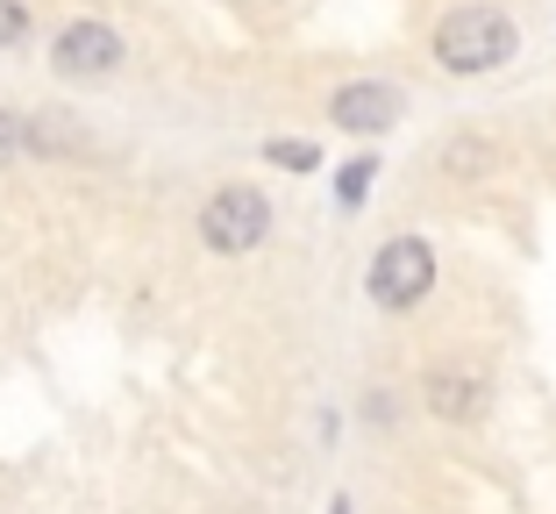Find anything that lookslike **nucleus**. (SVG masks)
<instances>
[{"label":"nucleus","mask_w":556,"mask_h":514,"mask_svg":"<svg viewBox=\"0 0 556 514\" xmlns=\"http://www.w3.org/2000/svg\"><path fill=\"white\" fill-rule=\"evenodd\" d=\"M264 229H271V200H264L257 186H222V193L200 208V236H207V250H222V258L257 250Z\"/></svg>","instance_id":"2"},{"label":"nucleus","mask_w":556,"mask_h":514,"mask_svg":"<svg viewBox=\"0 0 556 514\" xmlns=\"http://www.w3.org/2000/svg\"><path fill=\"white\" fill-rule=\"evenodd\" d=\"M428 400H435V415H478L485 386L464 379V372H435V379H428Z\"/></svg>","instance_id":"6"},{"label":"nucleus","mask_w":556,"mask_h":514,"mask_svg":"<svg viewBox=\"0 0 556 514\" xmlns=\"http://www.w3.org/2000/svg\"><path fill=\"white\" fill-rule=\"evenodd\" d=\"M328 115L343 122V129H357V136L364 129H393V122H400V93H393V86H343Z\"/></svg>","instance_id":"5"},{"label":"nucleus","mask_w":556,"mask_h":514,"mask_svg":"<svg viewBox=\"0 0 556 514\" xmlns=\"http://www.w3.org/2000/svg\"><path fill=\"white\" fill-rule=\"evenodd\" d=\"M29 36V8L22 0H0V43H22Z\"/></svg>","instance_id":"9"},{"label":"nucleus","mask_w":556,"mask_h":514,"mask_svg":"<svg viewBox=\"0 0 556 514\" xmlns=\"http://www.w3.org/2000/svg\"><path fill=\"white\" fill-rule=\"evenodd\" d=\"M58 72L65 79H100V72H115L122 65V36L108 29V22H72L65 36H58Z\"/></svg>","instance_id":"4"},{"label":"nucleus","mask_w":556,"mask_h":514,"mask_svg":"<svg viewBox=\"0 0 556 514\" xmlns=\"http://www.w3.org/2000/svg\"><path fill=\"white\" fill-rule=\"evenodd\" d=\"M371 158H357V165H343V179H336V200H343V208H357V200H364V186H371Z\"/></svg>","instance_id":"7"},{"label":"nucleus","mask_w":556,"mask_h":514,"mask_svg":"<svg viewBox=\"0 0 556 514\" xmlns=\"http://www.w3.org/2000/svg\"><path fill=\"white\" fill-rule=\"evenodd\" d=\"M435 58L450 72H492L514 58V22L500 8H457V15L435 29Z\"/></svg>","instance_id":"1"},{"label":"nucleus","mask_w":556,"mask_h":514,"mask_svg":"<svg viewBox=\"0 0 556 514\" xmlns=\"http://www.w3.org/2000/svg\"><path fill=\"white\" fill-rule=\"evenodd\" d=\"M264 158L286 165V172H314V143H286V136H278V143H264Z\"/></svg>","instance_id":"8"},{"label":"nucleus","mask_w":556,"mask_h":514,"mask_svg":"<svg viewBox=\"0 0 556 514\" xmlns=\"http://www.w3.org/2000/svg\"><path fill=\"white\" fill-rule=\"evenodd\" d=\"M428 286H435V258H428L421 236H400V243L378 250V265H371V300L378 308H414Z\"/></svg>","instance_id":"3"}]
</instances>
